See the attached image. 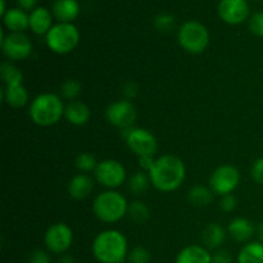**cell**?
Listing matches in <instances>:
<instances>
[{"label":"cell","instance_id":"cell-25","mask_svg":"<svg viewBox=\"0 0 263 263\" xmlns=\"http://www.w3.org/2000/svg\"><path fill=\"white\" fill-rule=\"evenodd\" d=\"M0 73H2L3 81L5 82V86L9 85H22L23 74L18 67L12 64L10 62H4L0 67Z\"/></svg>","mask_w":263,"mask_h":263},{"label":"cell","instance_id":"cell-35","mask_svg":"<svg viewBox=\"0 0 263 263\" xmlns=\"http://www.w3.org/2000/svg\"><path fill=\"white\" fill-rule=\"evenodd\" d=\"M28 263H51L50 254L43 249H36L28 257Z\"/></svg>","mask_w":263,"mask_h":263},{"label":"cell","instance_id":"cell-10","mask_svg":"<svg viewBox=\"0 0 263 263\" xmlns=\"http://www.w3.org/2000/svg\"><path fill=\"white\" fill-rule=\"evenodd\" d=\"M105 117H107L108 122L115 127L121 128V130H127V128L134 127L138 113H136V108L134 107L130 100L122 99L112 103L107 108Z\"/></svg>","mask_w":263,"mask_h":263},{"label":"cell","instance_id":"cell-41","mask_svg":"<svg viewBox=\"0 0 263 263\" xmlns=\"http://www.w3.org/2000/svg\"><path fill=\"white\" fill-rule=\"evenodd\" d=\"M257 234H258V238H259V241L263 243V221L261 223L258 225V228H257Z\"/></svg>","mask_w":263,"mask_h":263},{"label":"cell","instance_id":"cell-37","mask_svg":"<svg viewBox=\"0 0 263 263\" xmlns=\"http://www.w3.org/2000/svg\"><path fill=\"white\" fill-rule=\"evenodd\" d=\"M123 94H125V97L127 98V100L135 98L136 94H138V85H136L134 81H130L127 82V84H125V86H123Z\"/></svg>","mask_w":263,"mask_h":263},{"label":"cell","instance_id":"cell-26","mask_svg":"<svg viewBox=\"0 0 263 263\" xmlns=\"http://www.w3.org/2000/svg\"><path fill=\"white\" fill-rule=\"evenodd\" d=\"M152 182L149 174H145V172H135L130 177V181H128V190H130L133 195L139 197V195L144 194L148 190Z\"/></svg>","mask_w":263,"mask_h":263},{"label":"cell","instance_id":"cell-17","mask_svg":"<svg viewBox=\"0 0 263 263\" xmlns=\"http://www.w3.org/2000/svg\"><path fill=\"white\" fill-rule=\"evenodd\" d=\"M254 231H256V229H254L253 223L243 217L234 218L228 226L229 235L238 243L248 241L254 235Z\"/></svg>","mask_w":263,"mask_h":263},{"label":"cell","instance_id":"cell-14","mask_svg":"<svg viewBox=\"0 0 263 263\" xmlns=\"http://www.w3.org/2000/svg\"><path fill=\"white\" fill-rule=\"evenodd\" d=\"M94 189V180L86 174H79L72 177L68 184V194L72 199H86Z\"/></svg>","mask_w":263,"mask_h":263},{"label":"cell","instance_id":"cell-33","mask_svg":"<svg viewBox=\"0 0 263 263\" xmlns=\"http://www.w3.org/2000/svg\"><path fill=\"white\" fill-rule=\"evenodd\" d=\"M251 175L257 184L263 186V157L253 162L251 168Z\"/></svg>","mask_w":263,"mask_h":263},{"label":"cell","instance_id":"cell-4","mask_svg":"<svg viewBox=\"0 0 263 263\" xmlns=\"http://www.w3.org/2000/svg\"><path fill=\"white\" fill-rule=\"evenodd\" d=\"M128 203L121 193L107 190L97 195L92 203L94 215L105 223L118 222L127 215Z\"/></svg>","mask_w":263,"mask_h":263},{"label":"cell","instance_id":"cell-34","mask_svg":"<svg viewBox=\"0 0 263 263\" xmlns=\"http://www.w3.org/2000/svg\"><path fill=\"white\" fill-rule=\"evenodd\" d=\"M236 205H238V200H236V198L234 197L233 194L223 195L222 199H221L220 202L221 210L225 213H230L233 212V211H235Z\"/></svg>","mask_w":263,"mask_h":263},{"label":"cell","instance_id":"cell-22","mask_svg":"<svg viewBox=\"0 0 263 263\" xmlns=\"http://www.w3.org/2000/svg\"><path fill=\"white\" fill-rule=\"evenodd\" d=\"M226 234L225 230L218 223H208L202 233V243L204 248L216 249L221 247L225 241Z\"/></svg>","mask_w":263,"mask_h":263},{"label":"cell","instance_id":"cell-7","mask_svg":"<svg viewBox=\"0 0 263 263\" xmlns=\"http://www.w3.org/2000/svg\"><path fill=\"white\" fill-rule=\"evenodd\" d=\"M122 138L127 143L128 148L138 157H154L157 149H158L156 136L145 128L131 127L127 130H122Z\"/></svg>","mask_w":263,"mask_h":263},{"label":"cell","instance_id":"cell-18","mask_svg":"<svg viewBox=\"0 0 263 263\" xmlns=\"http://www.w3.org/2000/svg\"><path fill=\"white\" fill-rule=\"evenodd\" d=\"M175 263H212V256L202 246H187L180 251Z\"/></svg>","mask_w":263,"mask_h":263},{"label":"cell","instance_id":"cell-21","mask_svg":"<svg viewBox=\"0 0 263 263\" xmlns=\"http://www.w3.org/2000/svg\"><path fill=\"white\" fill-rule=\"evenodd\" d=\"M3 99L9 107L22 108L28 102V92L23 85H9L2 91Z\"/></svg>","mask_w":263,"mask_h":263},{"label":"cell","instance_id":"cell-1","mask_svg":"<svg viewBox=\"0 0 263 263\" xmlns=\"http://www.w3.org/2000/svg\"><path fill=\"white\" fill-rule=\"evenodd\" d=\"M186 176L185 164L179 157L162 156L156 159L153 167L149 171L151 182L157 190L171 193L179 189Z\"/></svg>","mask_w":263,"mask_h":263},{"label":"cell","instance_id":"cell-20","mask_svg":"<svg viewBox=\"0 0 263 263\" xmlns=\"http://www.w3.org/2000/svg\"><path fill=\"white\" fill-rule=\"evenodd\" d=\"M4 25L12 32H23L27 27H30V15L25 13V10L20 8L7 10L4 15Z\"/></svg>","mask_w":263,"mask_h":263},{"label":"cell","instance_id":"cell-3","mask_svg":"<svg viewBox=\"0 0 263 263\" xmlns=\"http://www.w3.org/2000/svg\"><path fill=\"white\" fill-rule=\"evenodd\" d=\"M64 107L61 97L51 92L40 94L32 100L30 105V117L35 125L49 127L55 125L64 116Z\"/></svg>","mask_w":263,"mask_h":263},{"label":"cell","instance_id":"cell-23","mask_svg":"<svg viewBox=\"0 0 263 263\" xmlns=\"http://www.w3.org/2000/svg\"><path fill=\"white\" fill-rule=\"evenodd\" d=\"M238 263H263V243L252 241L244 246L238 254Z\"/></svg>","mask_w":263,"mask_h":263},{"label":"cell","instance_id":"cell-29","mask_svg":"<svg viewBox=\"0 0 263 263\" xmlns=\"http://www.w3.org/2000/svg\"><path fill=\"white\" fill-rule=\"evenodd\" d=\"M77 170L80 172H91L95 171L98 166V162L95 159V157L90 153H80L76 157V161H74Z\"/></svg>","mask_w":263,"mask_h":263},{"label":"cell","instance_id":"cell-24","mask_svg":"<svg viewBox=\"0 0 263 263\" xmlns=\"http://www.w3.org/2000/svg\"><path fill=\"white\" fill-rule=\"evenodd\" d=\"M213 194L212 189H208V187L203 186V185H197V186L192 187L187 193V200L192 205L198 208L207 207L212 203L213 200Z\"/></svg>","mask_w":263,"mask_h":263},{"label":"cell","instance_id":"cell-30","mask_svg":"<svg viewBox=\"0 0 263 263\" xmlns=\"http://www.w3.org/2000/svg\"><path fill=\"white\" fill-rule=\"evenodd\" d=\"M154 26L161 32H170L175 27V17L171 14H167V13L157 15L156 20H154Z\"/></svg>","mask_w":263,"mask_h":263},{"label":"cell","instance_id":"cell-2","mask_svg":"<svg viewBox=\"0 0 263 263\" xmlns=\"http://www.w3.org/2000/svg\"><path fill=\"white\" fill-rule=\"evenodd\" d=\"M92 254L100 263H123L127 258V239L118 230H104L92 241Z\"/></svg>","mask_w":263,"mask_h":263},{"label":"cell","instance_id":"cell-13","mask_svg":"<svg viewBox=\"0 0 263 263\" xmlns=\"http://www.w3.org/2000/svg\"><path fill=\"white\" fill-rule=\"evenodd\" d=\"M218 14L223 22L239 25L248 18L249 5L247 0H221L218 4Z\"/></svg>","mask_w":263,"mask_h":263},{"label":"cell","instance_id":"cell-36","mask_svg":"<svg viewBox=\"0 0 263 263\" xmlns=\"http://www.w3.org/2000/svg\"><path fill=\"white\" fill-rule=\"evenodd\" d=\"M212 263H233V256L228 251H217L212 254Z\"/></svg>","mask_w":263,"mask_h":263},{"label":"cell","instance_id":"cell-11","mask_svg":"<svg viewBox=\"0 0 263 263\" xmlns=\"http://www.w3.org/2000/svg\"><path fill=\"white\" fill-rule=\"evenodd\" d=\"M44 241H45L46 249L49 252L55 254H63L71 248L72 241H73V233L67 223H54L46 230Z\"/></svg>","mask_w":263,"mask_h":263},{"label":"cell","instance_id":"cell-39","mask_svg":"<svg viewBox=\"0 0 263 263\" xmlns=\"http://www.w3.org/2000/svg\"><path fill=\"white\" fill-rule=\"evenodd\" d=\"M17 3L22 10H31L35 8L37 0H17Z\"/></svg>","mask_w":263,"mask_h":263},{"label":"cell","instance_id":"cell-42","mask_svg":"<svg viewBox=\"0 0 263 263\" xmlns=\"http://www.w3.org/2000/svg\"><path fill=\"white\" fill-rule=\"evenodd\" d=\"M0 12H2V15H4L7 13V10H5V0H2V10Z\"/></svg>","mask_w":263,"mask_h":263},{"label":"cell","instance_id":"cell-8","mask_svg":"<svg viewBox=\"0 0 263 263\" xmlns=\"http://www.w3.org/2000/svg\"><path fill=\"white\" fill-rule=\"evenodd\" d=\"M239 182H240V172L236 167L230 164L217 167L210 177L211 189L215 194L221 197L231 194L238 187Z\"/></svg>","mask_w":263,"mask_h":263},{"label":"cell","instance_id":"cell-40","mask_svg":"<svg viewBox=\"0 0 263 263\" xmlns=\"http://www.w3.org/2000/svg\"><path fill=\"white\" fill-rule=\"evenodd\" d=\"M58 263H74V258L69 254H62L61 258L58 259Z\"/></svg>","mask_w":263,"mask_h":263},{"label":"cell","instance_id":"cell-27","mask_svg":"<svg viewBox=\"0 0 263 263\" xmlns=\"http://www.w3.org/2000/svg\"><path fill=\"white\" fill-rule=\"evenodd\" d=\"M127 216L131 218V221L136 223H143L151 216V211H149L148 205L140 200H134L133 203L128 204Z\"/></svg>","mask_w":263,"mask_h":263},{"label":"cell","instance_id":"cell-28","mask_svg":"<svg viewBox=\"0 0 263 263\" xmlns=\"http://www.w3.org/2000/svg\"><path fill=\"white\" fill-rule=\"evenodd\" d=\"M81 89L82 85L80 81H77V80H67L61 86V94L63 95L64 99L69 100V102H73L80 95Z\"/></svg>","mask_w":263,"mask_h":263},{"label":"cell","instance_id":"cell-32","mask_svg":"<svg viewBox=\"0 0 263 263\" xmlns=\"http://www.w3.org/2000/svg\"><path fill=\"white\" fill-rule=\"evenodd\" d=\"M249 30L253 35L263 37V12H257L249 18Z\"/></svg>","mask_w":263,"mask_h":263},{"label":"cell","instance_id":"cell-6","mask_svg":"<svg viewBox=\"0 0 263 263\" xmlns=\"http://www.w3.org/2000/svg\"><path fill=\"white\" fill-rule=\"evenodd\" d=\"M179 43L190 54H202L210 44V33L198 21L185 22L179 30Z\"/></svg>","mask_w":263,"mask_h":263},{"label":"cell","instance_id":"cell-15","mask_svg":"<svg viewBox=\"0 0 263 263\" xmlns=\"http://www.w3.org/2000/svg\"><path fill=\"white\" fill-rule=\"evenodd\" d=\"M64 117L67 118V121H68L71 125L84 126L89 122L90 117H91V113H90L89 107H87L84 102L73 100V102H69L68 104L66 105Z\"/></svg>","mask_w":263,"mask_h":263},{"label":"cell","instance_id":"cell-5","mask_svg":"<svg viewBox=\"0 0 263 263\" xmlns=\"http://www.w3.org/2000/svg\"><path fill=\"white\" fill-rule=\"evenodd\" d=\"M46 45L57 54H67L73 50L80 41V32L72 23H58L45 36Z\"/></svg>","mask_w":263,"mask_h":263},{"label":"cell","instance_id":"cell-38","mask_svg":"<svg viewBox=\"0 0 263 263\" xmlns=\"http://www.w3.org/2000/svg\"><path fill=\"white\" fill-rule=\"evenodd\" d=\"M154 162H156V159H154L153 156L139 157V163H140V167L144 170V171L148 172V174L152 170V167H153Z\"/></svg>","mask_w":263,"mask_h":263},{"label":"cell","instance_id":"cell-9","mask_svg":"<svg viewBox=\"0 0 263 263\" xmlns=\"http://www.w3.org/2000/svg\"><path fill=\"white\" fill-rule=\"evenodd\" d=\"M94 175L100 185L113 190L121 186L126 180V168L116 159H105L98 163Z\"/></svg>","mask_w":263,"mask_h":263},{"label":"cell","instance_id":"cell-31","mask_svg":"<svg viewBox=\"0 0 263 263\" xmlns=\"http://www.w3.org/2000/svg\"><path fill=\"white\" fill-rule=\"evenodd\" d=\"M128 263H149L151 262V253L144 247H135L127 256Z\"/></svg>","mask_w":263,"mask_h":263},{"label":"cell","instance_id":"cell-16","mask_svg":"<svg viewBox=\"0 0 263 263\" xmlns=\"http://www.w3.org/2000/svg\"><path fill=\"white\" fill-rule=\"evenodd\" d=\"M53 27V17L46 8L39 7L30 14V28L36 35H45Z\"/></svg>","mask_w":263,"mask_h":263},{"label":"cell","instance_id":"cell-12","mask_svg":"<svg viewBox=\"0 0 263 263\" xmlns=\"http://www.w3.org/2000/svg\"><path fill=\"white\" fill-rule=\"evenodd\" d=\"M2 49L4 55L10 61H22L30 57L32 43L23 32H10L7 36L2 33Z\"/></svg>","mask_w":263,"mask_h":263},{"label":"cell","instance_id":"cell-19","mask_svg":"<svg viewBox=\"0 0 263 263\" xmlns=\"http://www.w3.org/2000/svg\"><path fill=\"white\" fill-rule=\"evenodd\" d=\"M80 13L77 0H57L53 5V14L61 23H71Z\"/></svg>","mask_w":263,"mask_h":263}]
</instances>
